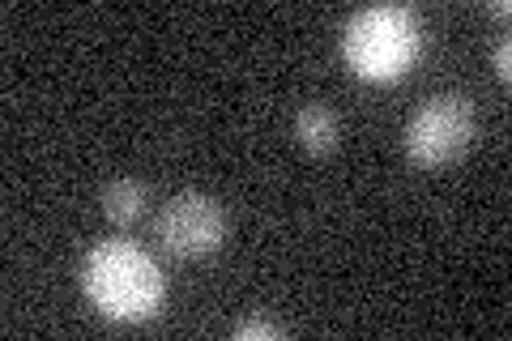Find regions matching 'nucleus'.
Returning <instances> with one entry per match:
<instances>
[{"label":"nucleus","instance_id":"nucleus-4","mask_svg":"<svg viewBox=\"0 0 512 341\" xmlns=\"http://www.w3.org/2000/svg\"><path fill=\"white\" fill-rule=\"evenodd\" d=\"M154 235L180 261H205V256L222 252V243L231 235V222H227V209L214 197H205V192H175L158 209Z\"/></svg>","mask_w":512,"mask_h":341},{"label":"nucleus","instance_id":"nucleus-8","mask_svg":"<svg viewBox=\"0 0 512 341\" xmlns=\"http://www.w3.org/2000/svg\"><path fill=\"white\" fill-rule=\"evenodd\" d=\"M491 69L500 73V81H508V77H512V47H508V39L491 52Z\"/></svg>","mask_w":512,"mask_h":341},{"label":"nucleus","instance_id":"nucleus-2","mask_svg":"<svg viewBox=\"0 0 512 341\" xmlns=\"http://www.w3.org/2000/svg\"><path fill=\"white\" fill-rule=\"evenodd\" d=\"M346 60L367 81L402 77L423 52V22L406 5H372L346 22Z\"/></svg>","mask_w":512,"mask_h":341},{"label":"nucleus","instance_id":"nucleus-3","mask_svg":"<svg viewBox=\"0 0 512 341\" xmlns=\"http://www.w3.org/2000/svg\"><path fill=\"white\" fill-rule=\"evenodd\" d=\"M474 103L466 94H436L406 124V154L414 167H444L457 162L474 141Z\"/></svg>","mask_w":512,"mask_h":341},{"label":"nucleus","instance_id":"nucleus-5","mask_svg":"<svg viewBox=\"0 0 512 341\" xmlns=\"http://www.w3.org/2000/svg\"><path fill=\"white\" fill-rule=\"evenodd\" d=\"M342 137V120L338 111L325 107V103H303L295 111V141L303 145L308 154H329Z\"/></svg>","mask_w":512,"mask_h":341},{"label":"nucleus","instance_id":"nucleus-9","mask_svg":"<svg viewBox=\"0 0 512 341\" xmlns=\"http://www.w3.org/2000/svg\"><path fill=\"white\" fill-rule=\"evenodd\" d=\"M491 13L495 18H508V0H491Z\"/></svg>","mask_w":512,"mask_h":341},{"label":"nucleus","instance_id":"nucleus-7","mask_svg":"<svg viewBox=\"0 0 512 341\" xmlns=\"http://www.w3.org/2000/svg\"><path fill=\"white\" fill-rule=\"evenodd\" d=\"M282 329L274 320H261V316H248V320H239L235 324V341H278Z\"/></svg>","mask_w":512,"mask_h":341},{"label":"nucleus","instance_id":"nucleus-6","mask_svg":"<svg viewBox=\"0 0 512 341\" xmlns=\"http://www.w3.org/2000/svg\"><path fill=\"white\" fill-rule=\"evenodd\" d=\"M146 184L141 180H111L103 188V214L107 222H116V226H133L141 214H146Z\"/></svg>","mask_w":512,"mask_h":341},{"label":"nucleus","instance_id":"nucleus-1","mask_svg":"<svg viewBox=\"0 0 512 341\" xmlns=\"http://www.w3.org/2000/svg\"><path fill=\"white\" fill-rule=\"evenodd\" d=\"M82 290L107 320L141 324L163 307L167 282L150 252H141L128 239L94 243L82 261Z\"/></svg>","mask_w":512,"mask_h":341}]
</instances>
